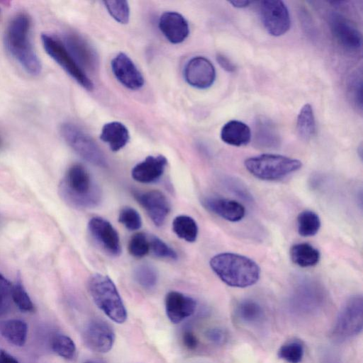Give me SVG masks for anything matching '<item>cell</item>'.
I'll return each mask as SVG.
<instances>
[{
  "label": "cell",
  "instance_id": "43",
  "mask_svg": "<svg viewBox=\"0 0 363 363\" xmlns=\"http://www.w3.org/2000/svg\"><path fill=\"white\" fill-rule=\"evenodd\" d=\"M216 60L219 65L226 72H234L236 70V66L233 63L230 59L223 54H218Z\"/></svg>",
  "mask_w": 363,
  "mask_h": 363
},
{
  "label": "cell",
  "instance_id": "18",
  "mask_svg": "<svg viewBox=\"0 0 363 363\" xmlns=\"http://www.w3.org/2000/svg\"><path fill=\"white\" fill-rule=\"evenodd\" d=\"M201 203L208 211L230 222L240 221L245 216V206L235 200L218 196H208L203 198Z\"/></svg>",
  "mask_w": 363,
  "mask_h": 363
},
{
  "label": "cell",
  "instance_id": "24",
  "mask_svg": "<svg viewBox=\"0 0 363 363\" xmlns=\"http://www.w3.org/2000/svg\"><path fill=\"white\" fill-rule=\"evenodd\" d=\"M255 143L262 148L279 146L280 136L273 123L267 118L259 117L255 124Z\"/></svg>",
  "mask_w": 363,
  "mask_h": 363
},
{
  "label": "cell",
  "instance_id": "35",
  "mask_svg": "<svg viewBox=\"0 0 363 363\" xmlns=\"http://www.w3.org/2000/svg\"><path fill=\"white\" fill-rule=\"evenodd\" d=\"M128 250L129 253L138 258L145 256L150 252L148 235L143 233H137L130 239Z\"/></svg>",
  "mask_w": 363,
  "mask_h": 363
},
{
  "label": "cell",
  "instance_id": "23",
  "mask_svg": "<svg viewBox=\"0 0 363 363\" xmlns=\"http://www.w3.org/2000/svg\"><path fill=\"white\" fill-rule=\"evenodd\" d=\"M100 139L107 143L112 151L117 152L126 145L130 135L125 125L118 121H112L103 126Z\"/></svg>",
  "mask_w": 363,
  "mask_h": 363
},
{
  "label": "cell",
  "instance_id": "44",
  "mask_svg": "<svg viewBox=\"0 0 363 363\" xmlns=\"http://www.w3.org/2000/svg\"><path fill=\"white\" fill-rule=\"evenodd\" d=\"M0 363H18V362L7 352L0 350Z\"/></svg>",
  "mask_w": 363,
  "mask_h": 363
},
{
  "label": "cell",
  "instance_id": "19",
  "mask_svg": "<svg viewBox=\"0 0 363 363\" xmlns=\"http://www.w3.org/2000/svg\"><path fill=\"white\" fill-rule=\"evenodd\" d=\"M63 43L83 70L94 69L96 67V55L91 47L82 37L75 33H68L65 36Z\"/></svg>",
  "mask_w": 363,
  "mask_h": 363
},
{
  "label": "cell",
  "instance_id": "33",
  "mask_svg": "<svg viewBox=\"0 0 363 363\" xmlns=\"http://www.w3.org/2000/svg\"><path fill=\"white\" fill-rule=\"evenodd\" d=\"M303 354V345L297 340L285 343L278 350V357L288 363H300Z\"/></svg>",
  "mask_w": 363,
  "mask_h": 363
},
{
  "label": "cell",
  "instance_id": "31",
  "mask_svg": "<svg viewBox=\"0 0 363 363\" xmlns=\"http://www.w3.org/2000/svg\"><path fill=\"white\" fill-rule=\"evenodd\" d=\"M51 348L55 354L65 359L71 360L75 357V344L66 335H55L51 339Z\"/></svg>",
  "mask_w": 363,
  "mask_h": 363
},
{
  "label": "cell",
  "instance_id": "30",
  "mask_svg": "<svg viewBox=\"0 0 363 363\" xmlns=\"http://www.w3.org/2000/svg\"><path fill=\"white\" fill-rule=\"evenodd\" d=\"M319 216L311 210H304L297 216V229L298 234L303 237L315 235L320 228Z\"/></svg>",
  "mask_w": 363,
  "mask_h": 363
},
{
  "label": "cell",
  "instance_id": "6",
  "mask_svg": "<svg viewBox=\"0 0 363 363\" xmlns=\"http://www.w3.org/2000/svg\"><path fill=\"white\" fill-rule=\"evenodd\" d=\"M40 38L45 52L79 85L91 91L93 83L72 57L63 42L48 33H43Z\"/></svg>",
  "mask_w": 363,
  "mask_h": 363
},
{
  "label": "cell",
  "instance_id": "10",
  "mask_svg": "<svg viewBox=\"0 0 363 363\" xmlns=\"http://www.w3.org/2000/svg\"><path fill=\"white\" fill-rule=\"evenodd\" d=\"M324 299L323 292L315 283L308 281L299 284L294 291L290 300L292 311L306 315L316 312Z\"/></svg>",
  "mask_w": 363,
  "mask_h": 363
},
{
  "label": "cell",
  "instance_id": "37",
  "mask_svg": "<svg viewBox=\"0 0 363 363\" xmlns=\"http://www.w3.org/2000/svg\"><path fill=\"white\" fill-rule=\"evenodd\" d=\"M12 301L23 312L34 311L33 303L21 281H17L12 287Z\"/></svg>",
  "mask_w": 363,
  "mask_h": 363
},
{
  "label": "cell",
  "instance_id": "25",
  "mask_svg": "<svg viewBox=\"0 0 363 363\" xmlns=\"http://www.w3.org/2000/svg\"><path fill=\"white\" fill-rule=\"evenodd\" d=\"M289 253L292 262L298 267L304 268L315 266L320 259L319 250L306 242L294 245Z\"/></svg>",
  "mask_w": 363,
  "mask_h": 363
},
{
  "label": "cell",
  "instance_id": "12",
  "mask_svg": "<svg viewBox=\"0 0 363 363\" xmlns=\"http://www.w3.org/2000/svg\"><path fill=\"white\" fill-rule=\"evenodd\" d=\"M328 23L335 40L342 48L351 51L361 48L362 34L350 21L339 13H332Z\"/></svg>",
  "mask_w": 363,
  "mask_h": 363
},
{
  "label": "cell",
  "instance_id": "11",
  "mask_svg": "<svg viewBox=\"0 0 363 363\" xmlns=\"http://www.w3.org/2000/svg\"><path fill=\"white\" fill-rule=\"evenodd\" d=\"M88 230L94 240L107 254L113 257L121 255L119 235L108 220L101 217H93L88 223Z\"/></svg>",
  "mask_w": 363,
  "mask_h": 363
},
{
  "label": "cell",
  "instance_id": "22",
  "mask_svg": "<svg viewBox=\"0 0 363 363\" xmlns=\"http://www.w3.org/2000/svg\"><path fill=\"white\" fill-rule=\"evenodd\" d=\"M220 138L230 145L244 146L250 142L252 132L246 123L238 120H231L222 127Z\"/></svg>",
  "mask_w": 363,
  "mask_h": 363
},
{
  "label": "cell",
  "instance_id": "38",
  "mask_svg": "<svg viewBox=\"0 0 363 363\" xmlns=\"http://www.w3.org/2000/svg\"><path fill=\"white\" fill-rule=\"evenodd\" d=\"M118 221L130 230H138L142 226V219L139 213L128 206L120 211Z\"/></svg>",
  "mask_w": 363,
  "mask_h": 363
},
{
  "label": "cell",
  "instance_id": "45",
  "mask_svg": "<svg viewBox=\"0 0 363 363\" xmlns=\"http://www.w3.org/2000/svg\"><path fill=\"white\" fill-rule=\"evenodd\" d=\"M229 3L235 8L242 9L249 6L252 2L247 0H233L230 1Z\"/></svg>",
  "mask_w": 363,
  "mask_h": 363
},
{
  "label": "cell",
  "instance_id": "41",
  "mask_svg": "<svg viewBox=\"0 0 363 363\" xmlns=\"http://www.w3.org/2000/svg\"><path fill=\"white\" fill-rule=\"evenodd\" d=\"M205 335L208 341L216 345H224L228 339L226 331L220 328H209L206 331Z\"/></svg>",
  "mask_w": 363,
  "mask_h": 363
},
{
  "label": "cell",
  "instance_id": "40",
  "mask_svg": "<svg viewBox=\"0 0 363 363\" xmlns=\"http://www.w3.org/2000/svg\"><path fill=\"white\" fill-rule=\"evenodd\" d=\"M362 77L358 75L352 76L349 83L348 91L353 103L360 109L362 107Z\"/></svg>",
  "mask_w": 363,
  "mask_h": 363
},
{
  "label": "cell",
  "instance_id": "21",
  "mask_svg": "<svg viewBox=\"0 0 363 363\" xmlns=\"http://www.w3.org/2000/svg\"><path fill=\"white\" fill-rule=\"evenodd\" d=\"M167 164V158L161 155L147 156L138 163L131 171L133 179L140 183H152L163 174Z\"/></svg>",
  "mask_w": 363,
  "mask_h": 363
},
{
  "label": "cell",
  "instance_id": "15",
  "mask_svg": "<svg viewBox=\"0 0 363 363\" xmlns=\"http://www.w3.org/2000/svg\"><path fill=\"white\" fill-rule=\"evenodd\" d=\"M184 75L186 82L197 89L209 88L216 79V69L207 58L197 56L186 65Z\"/></svg>",
  "mask_w": 363,
  "mask_h": 363
},
{
  "label": "cell",
  "instance_id": "16",
  "mask_svg": "<svg viewBox=\"0 0 363 363\" xmlns=\"http://www.w3.org/2000/svg\"><path fill=\"white\" fill-rule=\"evenodd\" d=\"M111 69L119 82L131 90L140 89L144 78L134 62L125 53H118L111 62Z\"/></svg>",
  "mask_w": 363,
  "mask_h": 363
},
{
  "label": "cell",
  "instance_id": "20",
  "mask_svg": "<svg viewBox=\"0 0 363 363\" xmlns=\"http://www.w3.org/2000/svg\"><path fill=\"white\" fill-rule=\"evenodd\" d=\"M159 28L165 38L174 44L183 42L189 33V24L185 18L174 11H167L161 15Z\"/></svg>",
  "mask_w": 363,
  "mask_h": 363
},
{
  "label": "cell",
  "instance_id": "32",
  "mask_svg": "<svg viewBox=\"0 0 363 363\" xmlns=\"http://www.w3.org/2000/svg\"><path fill=\"white\" fill-rule=\"evenodd\" d=\"M133 276L138 284L145 289L154 288L158 280L156 269L149 264L138 265L134 270Z\"/></svg>",
  "mask_w": 363,
  "mask_h": 363
},
{
  "label": "cell",
  "instance_id": "42",
  "mask_svg": "<svg viewBox=\"0 0 363 363\" xmlns=\"http://www.w3.org/2000/svg\"><path fill=\"white\" fill-rule=\"evenodd\" d=\"M182 340L184 347L191 351L196 350L199 342L195 333L190 329L186 328L182 333Z\"/></svg>",
  "mask_w": 363,
  "mask_h": 363
},
{
  "label": "cell",
  "instance_id": "4",
  "mask_svg": "<svg viewBox=\"0 0 363 363\" xmlns=\"http://www.w3.org/2000/svg\"><path fill=\"white\" fill-rule=\"evenodd\" d=\"M89 294L97 307L110 319L123 323L127 311L117 288L110 277L96 273L88 280Z\"/></svg>",
  "mask_w": 363,
  "mask_h": 363
},
{
  "label": "cell",
  "instance_id": "39",
  "mask_svg": "<svg viewBox=\"0 0 363 363\" xmlns=\"http://www.w3.org/2000/svg\"><path fill=\"white\" fill-rule=\"evenodd\" d=\"M13 284L0 274V317L4 315L10 309L12 301Z\"/></svg>",
  "mask_w": 363,
  "mask_h": 363
},
{
  "label": "cell",
  "instance_id": "47",
  "mask_svg": "<svg viewBox=\"0 0 363 363\" xmlns=\"http://www.w3.org/2000/svg\"><path fill=\"white\" fill-rule=\"evenodd\" d=\"M1 138H0V148H1Z\"/></svg>",
  "mask_w": 363,
  "mask_h": 363
},
{
  "label": "cell",
  "instance_id": "27",
  "mask_svg": "<svg viewBox=\"0 0 363 363\" xmlns=\"http://www.w3.org/2000/svg\"><path fill=\"white\" fill-rule=\"evenodd\" d=\"M0 331L6 340L16 346L22 347L26 342L28 326L23 320L11 319L4 321Z\"/></svg>",
  "mask_w": 363,
  "mask_h": 363
},
{
  "label": "cell",
  "instance_id": "34",
  "mask_svg": "<svg viewBox=\"0 0 363 363\" xmlns=\"http://www.w3.org/2000/svg\"><path fill=\"white\" fill-rule=\"evenodd\" d=\"M109 14L118 22L125 24L129 21L130 9L126 1H104Z\"/></svg>",
  "mask_w": 363,
  "mask_h": 363
},
{
  "label": "cell",
  "instance_id": "2",
  "mask_svg": "<svg viewBox=\"0 0 363 363\" xmlns=\"http://www.w3.org/2000/svg\"><path fill=\"white\" fill-rule=\"evenodd\" d=\"M209 264L220 279L232 287L246 288L256 284L259 279V267L244 255L220 253L213 256Z\"/></svg>",
  "mask_w": 363,
  "mask_h": 363
},
{
  "label": "cell",
  "instance_id": "26",
  "mask_svg": "<svg viewBox=\"0 0 363 363\" xmlns=\"http://www.w3.org/2000/svg\"><path fill=\"white\" fill-rule=\"evenodd\" d=\"M235 313L240 321L249 325L260 323L265 318L262 306L251 299H245L238 304Z\"/></svg>",
  "mask_w": 363,
  "mask_h": 363
},
{
  "label": "cell",
  "instance_id": "1",
  "mask_svg": "<svg viewBox=\"0 0 363 363\" xmlns=\"http://www.w3.org/2000/svg\"><path fill=\"white\" fill-rule=\"evenodd\" d=\"M31 21L25 13L14 16L8 24L4 34V45L7 52L29 74L38 75L41 62L30 41Z\"/></svg>",
  "mask_w": 363,
  "mask_h": 363
},
{
  "label": "cell",
  "instance_id": "9",
  "mask_svg": "<svg viewBox=\"0 0 363 363\" xmlns=\"http://www.w3.org/2000/svg\"><path fill=\"white\" fill-rule=\"evenodd\" d=\"M259 13L266 30L272 36L284 35L290 28L291 18L285 4L279 0L260 2Z\"/></svg>",
  "mask_w": 363,
  "mask_h": 363
},
{
  "label": "cell",
  "instance_id": "7",
  "mask_svg": "<svg viewBox=\"0 0 363 363\" xmlns=\"http://www.w3.org/2000/svg\"><path fill=\"white\" fill-rule=\"evenodd\" d=\"M60 132L67 145L81 157L98 167L107 166V160L94 140L78 126L71 123L60 125Z\"/></svg>",
  "mask_w": 363,
  "mask_h": 363
},
{
  "label": "cell",
  "instance_id": "29",
  "mask_svg": "<svg viewBox=\"0 0 363 363\" xmlns=\"http://www.w3.org/2000/svg\"><path fill=\"white\" fill-rule=\"evenodd\" d=\"M172 230L180 238L189 242L196 241L199 228L195 220L185 215L178 216L172 221Z\"/></svg>",
  "mask_w": 363,
  "mask_h": 363
},
{
  "label": "cell",
  "instance_id": "14",
  "mask_svg": "<svg viewBox=\"0 0 363 363\" xmlns=\"http://www.w3.org/2000/svg\"><path fill=\"white\" fill-rule=\"evenodd\" d=\"M134 197L142 206L156 226L162 225L171 209L167 196L160 191L150 190L134 193Z\"/></svg>",
  "mask_w": 363,
  "mask_h": 363
},
{
  "label": "cell",
  "instance_id": "17",
  "mask_svg": "<svg viewBox=\"0 0 363 363\" xmlns=\"http://www.w3.org/2000/svg\"><path fill=\"white\" fill-rule=\"evenodd\" d=\"M164 304L167 316L174 324L191 316L196 308V301L193 298L177 291L167 294Z\"/></svg>",
  "mask_w": 363,
  "mask_h": 363
},
{
  "label": "cell",
  "instance_id": "3",
  "mask_svg": "<svg viewBox=\"0 0 363 363\" xmlns=\"http://www.w3.org/2000/svg\"><path fill=\"white\" fill-rule=\"evenodd\" d=\"M62 199L79 208H93L101 201V191L86 168L79 164L72 165L60 184Z\"/></svg>",
  "mask_w": 363,
  "mask_h": 363
},
{
  "label": "cell",
  "instance_id": "13",
  "mask_svg": "<svg viewBox=\"0 0 363 363\" xmlns=\"http://www.w3.org/2000/svg\"><path fill=\"white\" fill-rule=\"evenodd\" d=\"M83 339L91 350L98 353H106L113 345L115 334L108 323L101 319H94L84 328Z\"/></svg>",
  "mask_w": 363,
  "mask_h": 363
},
{
  "label": "cell",
  "instance_id": "5",
  "mask_svg": "<svg viewBox=\"0 0 363 363\" xmlns=\"http://www.w3.org/2000/svg\"><path fill=\"white\" fill-rule=\"evenodd\" d=\"M244 164L252 175L265 181L282 179L302 167V162L297 159L274 154L249 157Z\"/></svg>",
  "mask_w": 363,
  "mask_h": 363
},
{
  "label": "cell",
  "instance_id": "8",
  "mask_svg": "<svg viewBox=\"0 0 363 363\" xmlns=\"http://www.w3.org/2000/svg\"><path fill=\"white\" fill-rule=\"evenodd\" d=\"M363 326V299L361 295L349 298L338 313L333 330V336L346 340L356 336Z\"/></svg>",
  "mask_w": 363,
  "mask_h": 363
},
{
  "label": "cell",
  "instance_id": "46",
  "mask_svg": "<svg viewBox=\"0 0 363 363\" xmlns=\"http://www.w3.org/2000/svg\"><path fill=\"white\" fill-rule=\"evenodd\" d=\"M84 363H98V362H96L91 361V360H89V361L85 362Z\"/></svg>",
  "mask_w": 363,
  "mask_h": 363
},
{
  "label": "cell",
  "instance_id": "36",
  "mask_svg": "<svg viewBox=\"0 0 363 363\" xmlns=\"http://www.w3.org/2000/svg\"><path fill=\"white\" fill-rule=\"evenodd\" d=\"M150 251L157 257L175 260L177 254L165 242L155 235H149Z\"/></svg>",
  "mask_w": 363,
  "mask_h": 363
},
{
  "label": "cell",
  "instance_id": "28",
  "mask_svg": "<svg viewBox=\"0 0 363 363\" xmlns=\"http://www.w3.org/2000/svg\"><path fill=\"white\" fill-rule=\"evenodd\" d=\"M296 129L299 136L305 140H308L315 135V121L311 104H306L301 108L297 116Z\"/></svg>",
  "mask_w": 363,
  "mask_h": 363
}]
</instances>
